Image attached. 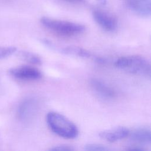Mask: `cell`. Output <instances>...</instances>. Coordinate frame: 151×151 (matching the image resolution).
<instances>
[{
    "instance_id": "12",
    "label": "cell",
    "mask_w": 151,
    "mask_h": 151,
    "mask_svg": "<svg viewBox=\"0 0 151 151\" xmlns=\"http://www.w3.org/2000/svg\"><path fill=\"white\" fill-rule=\"evenodd\" d=\"M19 57L29 63L34 65H41L42 64V60L41 58L37 54L27 51H21L18 52Z\"/></svg>"
},
{
    "instance_id": "5",
    "label": "cell",
    "mask_w": 151,
    "mask_h": 151,
    "mask_svg": "<svg viewBox=\"0 0 151 151\" xmlns=\"http://www.w3.org/2000/svg\"><path fill=\"white\" fill-rule=\"evenodd\" d=\"M92 15L95 22L103 30L107 32H114L118 27L117 18L111 14L100 9H94Z\"/></svg>"
},
{
    "instance_id": "4",
    "label": "cell",
    "mask_w": 151,
    "mask_h": 151,
    "mask_svg": "<svg viewBox=\"0 0 151 151\" xmlns=\"http://www.w3.org/2000/svg\"><path fill=\"white\" fill-rule=\"evenodd\" d=\"M38 101L34 97L24 99L17 108V116L22 122L31 121L36 115L38 109Z\"/></svg>"
},
{
    "instance_id": "18",
    "label": "cell",
    "mask_w": 151,
    "mask_h": 151,
    "mask_svg": "<svg viewBox=\"0 0 151 151\" xmlns=\"http://www.w3.org/2000/svg\"><path fill=\"white\" fill-rule=\"evenodd\" d=\"M101 5H105L106 4V0H96Z\"/></svg>"
},
{
    "instance_id": "11",
    "label": "cell",
    "mask_w": 151,
    "mask_h": 151,
    "mask_svg": "<svg viewBox=\"0 0 151 151\" xmlns=\"http://www.w3.org/2000/svg\"><path fill=\"white\" fill-rule=\"evenodd\" d=\"M61 51L62 52L65 54L82 58H90L91 56V54L88 51L79 47H67L63 48Z\"/></svg>"
},
{
    "instance_id": "7",
    "label": "cell",
    "mask_w": 151,
    "mask_h": 151,
    "mask_svg": "<svg viewBox=\"0 0 151 151\" xmlns=\"http://www.w3.org/2000/svg\"><path fill=\"white\" fill-rule=\"evenodd\" d=\"M90 86L94 93L105 100H111L116 96V91L107 84L98 78H92L90 81Z\"/></svg>"
},
{
    "instance_id": "15",
    "label": "cell",
    "mask_w": 151,
    "mask_h": 151,
    "mask_svg": "<svg viewBox=\"0 0 151 151\" xmlns=\"http://www.w3.org/2000/svg\"><path fill=\"white\" fill-rule=\"evenodd\" d=\"M49 150L50 151H73L74 150V148L68 145L61 144L54 146L52 147H51Z\"/></svg>"
},
{
    "instance_id": "3",
    "label": "cell",
    "mask_w": 151,
    "mask_h": 151,
    "mask_svg": "<svg viewBox=\"0 0 151 151\" xmlns=\"http://www.w3.org/2000/svg\"><path fill=\"white\" fill-rule=\"evenodd\" d=\"M41 23L50 31L64 37H73L83 33L86 27L84 25L74 22L42 17Z\"/></svg>"
},
{
    "instance_id": "9",
    "label": "cell",
    "mask_w": 151,
    "mask_h": 151,
    "mask_svg": "<svg viewBox=\"0 0 151 151\" xmlns=\"http://www.w3.org/2000/svg\"><path fill=\"white\" fill-rule=\"evenodd\" d=\"M130 130L126 127L118 126L111 129L101 132L100 137L109 142H115L121 140L129 136Z\"/></svg>"
},
{
    "instance_id": "16",
    "label": "cell",
    "mask_w": 151,
    "mask_h": 151,
    "mask_svg": "<svg viewBox=\"0 0 151 151\" xmlns=\"http://www.w3.org/2000/svg\"><path fill=\"white\" fill-rule=\"evenodd\" d=\"M127 150L129 151H145V149L140 146H129L126 149Z\"/></svg>"
},
{
    "instance_id": "1",
    "label": "cell",
    "mask_w": 151,
    "mask_h": 151,
    "mask_svg": "<svg viewBox=\"0 0 151 151\" xmlns=\"http://www.w3.org/2000/svg\"><path fill=\"white\" fill-rule=\"evenodd\" d=\"M46 122L50 130L56 135L66 139L76 138L78 135L77 126L64 115L50 111L46 115Z\"/></svg>"
},
{
    "instance_id": "6",
    "label": "cell",
    "mask_w": 151,
    "mask_h": 151,
    "mask_svg": "<svg viewBox=\"0 0 151 151\" xmlns=\"http://www.w3.org/2000/svg\"><path fill=\"white\" fill-rule=\"evenodd\" d=\"M11 76L21 80H38L42 78V74L37 68L28 65H19L11 68L9 70Z\"/></svg>"
},
{
    "instance_id": "2",
    "label": "cell",
    "mask_w": 151,
    "mask_h": 151,
    "mask_svg": "<svg viewBox=\"0 0 151 151\" xmlns=\"http://www.w3.org/2000/svg\"><path fill=\"white\" fill-rule=\"evenodd\" d=\"M114 65L117 68L129 73L150 77V64L144 57L138 55L123 56L116 60Z\"/></svg>"
},
{
    "instance_id": "14",
    "label": "cell",
    "mask_w": 151,
    "mask_h": 151,
    "mask_svg": "<svg viewBox=\"0 0 151 151\" xmlns=\"http://www.w3.org/2000/svg\"><path fill=\"white\" fill-rule=\"evenodd\" d=\"M84 150L88 151H107L110 149L107 146L97 143H88L84 146Z\"/></svg>"
},
{
    "instance_id": "17",
    "label": "cell",
    "mask_w": 151,
    "mask_h": 151,
    "mask_svg": "<svg viewBox=\"0 0 151 151\" xmlns=\"http://www.w3.org/2000/svg\"><path fill=\"white\" fill-rule=\"evenodd\" d=\"M65 2H71V3H81L84 1V0H63Z\"/></svg>"
},
{
    "instance_id": "10",
    "label": "cell",
    "mask_w": 151,
    "mask_h": 151,
    "mask_svg": "<svg viewBox=\"0 0 151 151\" xmlns=\"http://www.w3.org/2000/svg\"><path fill=\"white\" fill-rule=\"evenodd\" d=\"M129 136L132 140L140 144L151 143V131L147 127H139L129 132Z\"/></svg>"
},
{
    "instance_id": "8",
    "label": "cell",
    "mask_w": 151,
    "mask_h": 151,
    "mask_svg": "<svg viewBox=\"0 0 151 151\" xmlns=\"http://www.w3.org/2000/svg\"><path fill=\"white\" fill-rule=\"evenodd\" d=\"M127 8L136 15L148 17L151 14V0H125Z\"/></svg>"
},
{
    "instance_id": "13",
    "label": "cell",
    "mask_w": 151,
    "mask_h": 151,
    "mask_svg": "<svg viewBox=\"0 0 151 151\" xmlns=\"http://www.w3.org/2000/svg\"><path fill=\"white\" fill-rule=\"evenodd\" d=\"M17 51V48L14 46H0V59L6 58Z\"/></svg>"
}]
</instances>
